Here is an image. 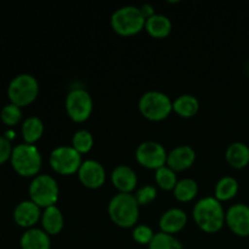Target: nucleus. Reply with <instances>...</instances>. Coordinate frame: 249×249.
Wrapping results in <instances>:
<instances>
[{"instance_id": "1", "label": "nucleus", "mask_w": 249, "mask_h": 249, "mask_svg": "<svg viewBox=\"0 0 249 249\" xmlns=\"http://www.w3.org/2000/svg\"><path fill=\"white\" fill-rule=\"evenodd\" d=\"M194 218L202 230L215 232L223 228L225 213L219 199L208 196L203 197L195 204Z\"/></svg>"}, {"instance_id": "2", "label": "nucleus", "mask_w": 249, "mask_h": 249, "mask_svg": "<svg viewBox=\"0 0 249 249\" xmlns=\"http://www.w3.org/2000/svg\"><path fill=\"white\" fill-rule=\"evenodd\" d=\"M108 213L117 225L123 228L133 226L139 218V203L135 195H131L130 192L117 194L109 201Z\"/></svg>"}, {"instance_id": "3", "label": "nucleus", "mask_w": 249, "mask_h": 249, "mask_svg": "<svg viewBox=\"0 0 249 249\" xmlns=\"http://www.w3.org/2000/svg\"><path fill=\"white\" fill-rule=\"evenodd\" d=\"M10 160L14 169L22 177H33L40 170V152L32 143H19L14 147Z\"/></svg>"}, {"instance_id": "4", "label": "nucleus", "mask_w": 249, "mask_h": 249, "mask_svg": "<svg viewBox=\"0 0 249 249\" xmlns=\"http://www.w3.org/2000/svg\"><path fill=\"white\" fill-rule=\"evenodd\" d=\"M146 17L143 16L140 7L126 5L119 7L111 17V24L117 33L122 36H131L143 28Z\"/></svg>"}, {"instance_id": "5", "label": "nucleus", "mask_w": 249, "mask_h": 249, "mask_svg": "<svg viewBox=\"0 0 249 249\" xmlns=\"http://www.w3.org/2000/svg\"><path fill=\"white\" fill-rule=\"evenodd\" d=\"M38 80L33 75L27 74V73L16 75L10 82L9 88H7V95H9L10 101L18 107L32 104L38 96Z\"/></svg>"}, {"instance_id": "6", "label": "nucleus", "mask_w": 249, "mask_h": 249, "mask_svg": "<svg viewBox=\"0 0 249 249\" xmlns=\"http://www.w3.org/2000/svg\"><path fill=\"white\" fill-rule=\"evenodd\" d=\"M139 108L146 118L151 121H160L170 113L173 109V102L164 92L151 90L140 97Z\"/></svg>"}, {"instance_id": "7", "label": "nucleus", "mask_w": 249, "mask_h": 249, "mask_svg": "<svg viewBox=\"0 0 249 249\" xmlns=\"http://www.w3.org/2000/svg\"><path fill=\"white\" fill-rule=\"evenodd\" d=\"M29 196L31 201L39 207L55 206L58 198V185L56 180L50 175H38L32 180L29 185Z\"/></svg>"}, {"instance_id": "8", "label": "nucleus", "mask_w": 249, "mask_h": 249, "mask_svg": "<svg viewBox=\"0 0 249 249\" xmlns=\"http://www.w3.org/2000/svg\"><path fill=\"white\" fill-rule=\"evenodd\" d=\"M50 164L60 174H72L79 170L82 157L73 146H58L50 153Z\"/></svg>"}, {"instance_id": "9", "label": "nucleus", "mask_w": 249, "mask_h": 249, "mask_svg": "<svg viewBox=\"0 0 249 249\" xmlns=\"http://www.w3.org/2000/svg\"><path fill=\"white\" fill-rule=\"evenodd\" d=\"M66 109L73 121L84 122L92 111V99L87 90L82 88L71 90L66 97Z\"/></svg>"}, {"instance_id": "10", "label": "nucleus", "mask_w": 249, "mask_h": 249, "mask_svg": "<svg viewBox=\"0 0 249 249\" xmlns=\"http://www.w3.org/2000/svg\"><path fill=\"white\" fill-rule=\"evenodd\" d=\"M136 160L143 167L158 169L163 167L167 160V152L165 148L156 141H145L141 142L136 148Z\"/></svg>"}, {"instance_id": "11", "label": "nucleus", "mask_w": 249, "mask_h": 249, "mask_svg": "<svg viewBox=\"0 0 249 249\" xmlns=\"http://www.w3.org/2000/svg\"><path fill=\"white\" fill-rule=\"evenodd\" d=\"M80 181L90 189H97L101 186L106 179V172L101 163L95 160H88L82 163L78 170Z\"/></svg>"}, {"instance_id": "12", "label": "nucleus", "mask_w": 249, "mask_h": 249, "mask_svg": "<svg viewBox=\"0 0 249 249\" xmlns=\"http://www.w3.org/2000/svg\"><path fill=\"white\" fill-rule=\"evenodd\" d=\"M231 230L240 236L249 235V206L236 203L229 208L225 215Z\"/></svg>"}, {"instance_id": "13", "label": "nucleus", "mask_w": 249, "mask_h": 249, "mask_svg": "<svg viewBox=\"0 0 249 249\" xmlns=\"http://www.w3.org/2000/svg\"><path fill=\"white\" fill-rule=\"evenodd\" d=\"M40 218V208L33 201H23L16 206L14 219L22 228H31Z\"/></svg>"}, {"instance_id": "14", "label": "nucleus", "mask_w": 249, "mask_h": 249, "mask_svg": "<svg viewBox=\"0 0 249 249\" xmlns=\"http://www.w3.org/2000/svg\"><path fill=\"white\" fill-rule=\"evenodd\" d=\"M196 158V152L189 145H181L173 148L167 156V162L173 170H184L191 167Z\"/></svg>"}, {"instance_id": "15", "label": "nucleus", "mask_w": 249, "mask_h": 249, "mask_svg": "<svg viewBox=\"0 0 249 249\" xmlns=\"http://www.w3.org/2000/svg\"><path fill=\"white\" fill-rule=\"evenodd\" d=\"M112 181L117 189L121 190V192H130L138 184V177L133 168L121 164L117 165L112 172Z\"/></svg>"}, {"instance_id": "16", "label": "nucleus", "mask_w": 249, "mask_h": 249, "mask_svg": "<svg viewBox=\"0 0 249 249\" xmlns=\"http://www.w3.org/2000/svg\"><path fill=\"white\" fill-rule=\"evenodd\" d=\"M187 215L182 209L170 208L162 214L160 219V226L163 232L175 233L186 225Z\"/></svg>"}, {"instance_id": "17", "label": "nucleus", "mask_w": 249, "mask_h": 249, "mask_svg": "<svg viewBox=\"0 0 249 249\" xmlns=\"http://www.w3.org/2000/svg\"><path fill=\"white\" fill-rule=\"evenodd\" d=\"M22 249H50V237L40 229H28L21 237Z\"/></svg>"}, {"instance_id": "18", "label": "nucleus", "mask_w": 249, "mask_h": 249, "mask_svg": "<svg viewBox=\"0 0 249 249\" xmlns=\"http://www.w3.org/2000/svg\"><path fill=\"white\" fill-rule=\"evenodd\" d=\"M145 27L152 36L164 38L172 31V22L165 15L153 14L152 16L146 18Z\"/></svg>"}, {"instance_id": "19", "label": "nucleus", "mask_w": 249, "mask_h": 249, "mask_svg": "<svg viewBox=\"0 0 249 249\" xmlns=\"http://www.w3.org/2000/svg\"><path fill=\"white\" fill-rule=\"evenodd\" d=\"M226 160L233 168H243L249 163V147L243 142H233L226 150Z\"/></svg>"}, {"instance_id": "20", "label": "nucleus", "mask_w": 249, "mask_h": 249, "mask_svg": "<svg viewBox=\"0 0 249 249\" xmlns=\"http://www.w3.org/2000/svg\"><path fill=\"white\" fill-rule=\"evenodd\" d=\"M44 230L50 235H56L63 228V215L56 206H50L45 208L43 214Z\"/></svg>"}, {"instance_id": "21", "label": "nucleus", "mask_w": 249, "mask_h": 249, "mask_svg": "<svg viewBox=\"0 0 249 249\" xmlns=\"http://www.w3.org/2000/svg\"><path fill=\"white\" fill-rule=\"evenodd\" d=\"M173 108L180 116L192 117L198 111L199 102L194 95L185 94L175 99V101L173 102Z\"/></svg>"}, {"instance_id": "22", "label": "nucleus", "mask_w": 249, "mask_h": 249, "mask_svg": "<svg viewBox=\"0 0 249 249\" xmlns=\"http://www.w3.org/2000/svg\"><path fill=\"white\" fill-rule=\"evenodd\" d=\"M44 131V124L38 117H28L22 124V135L26 143L36 142L40 139Z\"/></svg>"}, {"instance_id": "23", "label": "nucleus", "mask_w": 249, "mask_h": 249, "mask_svg": "<svg viewBox=\"0 0 249 249\" xmlns=\"http://www.w3.org/2000/svg\"><path fill=\"white\" fill-rule=\"evenodd\" d=\"M238 182L232 177H224L218 181L215 186V198L219 201L230 199L237 194Z\"/></svg>"}, {"instance_id": "24", "label": "nucleus", "mask_w": 249, "mask_h": 249, "mask_svg": "<svg viewBox=\"0 0 249 249\" xmlns=\"http://www.w3.org/2000/svg\"><path fill=\"white\" fill-rule=\"evenodd\" d=\"M197 191H198L197 182L194 179L186 178V179H182L177 182L174 187V196L179 201L186 202L194 198L197 195Z\"/></svg>"}, {"instance_id": "25", "label": "nucleus", "mask_w": 249, "mask_h": 249, "mask_svg": "<svg viewBox=\"0 0 249 249\" xmlns=\"http://www.w3.org/2000/svg\"><path fill=\"white\" fill-rule=\"evenodd\" d=\"M148 249H184L178 238L172 233L157 232L148 245Z\"/></svg>"}, {"instance_id": "26", "label": "nucleus", "mask_w": 249, "mask_h": 249, "mask_svg": "<svg viewBox=\"0 0 249 249\" xmlns=\"http://www.w3.org/2000/svg\"><path fill=\"white\" fill-rule=\"evenodd\" d=\"M156 181L162 189L165 190L174 189L178 182L174 170L165 165L156 169Z\"/></svg>"}, {"instance_id": "27", "label": "nucleus", "mask_w": 249, "mask_h": 249, "mask_svg": "<svg viewBox=\"0 0 249 249\" xmlns=\"http://www.w3.org/2000/svg\"><path fill=\"white\" fill-rule=\"evenodd\" d=\"M73 147L78 151L79 153H85L91 148L92 143H94V138H92L91 133L87 129H82L78 130L77 133L73 135L72 139Z\"/></svg>"}, {"instance_id": "28", "label": "nucleus", "mask_w": 249, "mask_h": 249, "mask_svg": "<svg viewBox=\"0 0 249 249\" xmlns=\"http://www.w3.org/2000/svg\"><path fill=\"white\" fill-rule=\"evenodd\" d=\"M0 118L4 122L6 125H16L22 118V111L21 107L16 106L14 104H9L1 109V113H0Z\"/></svg>"}, {"instance_id": "29", "label": "nucleus", "mask_w": 249, "mask_h": 249, "mask_svg": "<svg viewBox=\"0 0 249 249\" xmlns=\"http://www.w3.org/2000/svg\"><path fill=\"white\" fill-rule=\"evenodd\" d=\"M153 236H155V233H153L152 229H151L150 226L145 225V224H141V225L135 226V229H134L133 231L134 240H135L136 242L141 243V245H146V243L150 245Z\"/></svg>"}, {"instance_id": "30", "label": "nucleus", "mask_w": 249, "mask_h": 249, "mask_svg": "<svg viewBox=\"0 0 249 249\" xmlns=\"http://www.w3.org/2000/svg\"><path fill=\"white\" fill-rule=\"evenodd\" d=\"M157 190L152 185H145L136 191L135 198L139 204H147L156 198Z\"/></svg>"}, {"instance_id": "31", "label": "nucleus", "mask_w": 249, "mask_h": 249, "mask_svg": "<svg viewBox=\"0 0 249 249\" xmlns=\"http://www.w3.org/2000/svg\"><path fill=\"white\" fill-rule=\"evenodd\" d=\"M14 148L11 147V142L5 136H0V165L11 158V153Z\"/></svg>"}]
</instances>
